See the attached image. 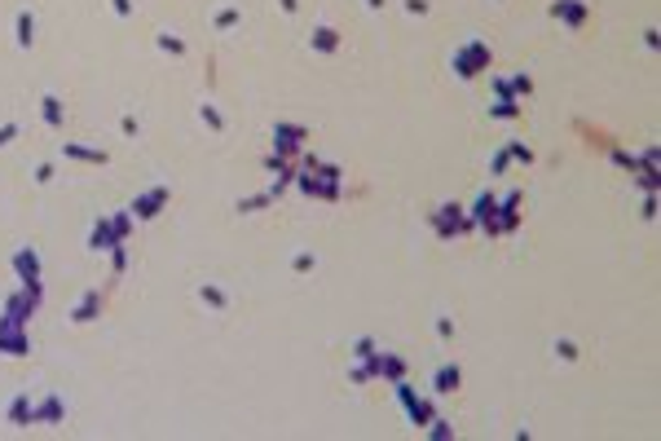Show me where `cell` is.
I'll list each match as a JSON object with an SVG mask.
<instances>
[{
    "instance_id": "obj_4",
    "label": "cell",
    "mask_w": 661,
    "mask_h": 441,
    "mask_svg": "<svg viewBox=\"0 0 661 441\" xmlns=\"http://www.w3.org/2000/svg\"><path fill=\"white\" fill-rule=\"evenodd\" d=\"M119 243H124V238L115 234L111 216H97V220H93V234H89V247H93V251H115Z\"/></svg>"
},
{
    "instance_id": "obj_13",
    "label": "cell",
    "mask_w": 661,
    "mask_h": 441,
    "mask_svg": "<svg viewBox=\"0 0 661 441\" xmlns=\"http://www.w3.org/2000/svg\"><path fill=\"white\" fill-rule=\"evenodd\" d=\"M551 14H555V18H564L569 27H578L582 18H586V9L578 5V0H555V5H551Z\"/></svg>"
},
{
    "instance_id": "obj_23",
    "label": "cell",
    "mask_w": 661,
    "mask_h": 441,
    "mask_svg": "<svg viewBox=\"0 0 661 441\" xmlns=\"http://www.w3.org/2000/svg\"><path fill=\"white\" fill-rule=\"evenodd\" d=\"M49 181H54V163H40L36 168V185H49Z\"/></svg>"
},
{
    "instance_id": "obj_29",
    "label": "cell",
    "mask_w": 661,
    "mask_h": 441,
    "mask_svg": "<svg viewBox=\"0 0 661 441\" xmlns=\"http://www.w3.org/2000/svg\"><path fill=\"white\" fill-rule=\"evenodd\" d=\"M406 14H428V0H406Z\"/></svg>"
},
{
    "instance_id": "obj_24",
    "label": "cell",
    "mask_w": 661,
    "mask_h": 441,
    "mask_svg": "<svg viewBox=\"0 0 661 441\" xmlns=\"http://www.w3.org/2000/svg\"><path fill=\"white\" fill-rule=\"evenodd\" d=\"M18 137V124H0V146H9Z\"/></svg>"
},
{
    "instance_id": "obj_27",
    "label": "cell",
    "mask_w": 661,
    "mask_h": 441,
    "mask_svg": "<svg viewBox=\"0 0 661 441\" xmlns=\"http://www.w3.org/2000/svg\"><path fill=\"white\" fill-rule=\"evenodd\" d=\"M502 168H507V150H498L494 159H489V172H502Z\"/></svg>"
},
{
    "instance_id": "obj_12",
    "label": "cell",
    "mask_w": 661,
    "mask_h": 441,
    "mask_svg": "<svg viewBox=\"0 0 661 441\" xmlns=\"http://www.w3.org/2000/svg\"><path fill=\"white\" fill-rule=\"evenodd\" d=\"M31 411H36V397H31V393H18L14 402H9V419H14L18 428L31 424Z\"/></svg>"
},
{
    "instance_id": "obj_15",
    "label": "cell",
    "mask_w": 661,
    "mask_h": 441,
    "mask_svg": "<svg viewBox=\"0 0 661 441\" xmlns=\"http://www.w3.org/2000/svg\"><path fill=\"white\" fill-rule=\"evenodd\" d=\"M31 31H36V18H31V9H23V14H18V49H31Z\"/></svg>"
},
{
    "instance_id": "obj_6",
    "label": "cell",
    "mask_w": 661,
    "mask_h": 441,
    "mask_svg": "<svg viewBox=\"0 0 661 441\" xmlns=\"http://www.w3.org/2000/svg\"><path fill=\"white\" fill-rule=\"evenodd\" d=\"M102 300H106V291H102V287L84 291V296L71 304V322H93V318H97V309H102Z\"/></svg>"
},
{
    "instance_id": "obj_16",
    "label": "cell",
    "mask_w": 661,
    "mask_h": 441,
    "mask_svg": "<svg viewBox=\"0 0 661 441\" xmlns=\"http://www.w3.org/2000/svg\"><path fill=\"white\" fill-rule=\"evenodd\" d=\"M198 300H203V304H212V309H225V291H220V287H212V282H203V287H198Z\"/></svg>"
},
{
    "instance_id": "obj_9",
    "label": "cell",
    "mask_w": 661,
    "mask_h": 441,
    "mask_svg": "<svg viewBox=\"0 0 661 441\" xmlns=\"http://www.w3.org/2000/svg\"><path fill=\"white\" fill-rule=\"evenodd\" d=\"M375 375H384V380H406V366L402 358H393V353H375Z\"/></svg>"
},
{
    "instance_id": "obj_21",
    "label": "cell",
    "mask_w": 661,
    "mask_h": 441,
    "mask_svg": "<svg viewBox=\"0 0 661 441\" xmlns=\"http://www.w3.org/2000/svg\"><path fill=\"white\" fill-rule=\"evenodd\" d=\"M265 203H274L269 194H251V199H238V212H256V207H265Z\"/></svg>"
},
{
    "instance_id": "obj_19",
    "label": "cell",
    "mask_w": 661,
    "mask_h": 441,
    "mask_svg": "<svg viewBox=\"0 0 661 441\" xmlns=\"http://www.w3.org/2000/svg\"><path fill=\"white\" fill-rule=\"evenodd\" d=\"M551 353L560 362H578V344H573V340H551Z\"/></svg>"
},
{
    "instance_id": "obj_20",
    "label": "cell",
    "mask_w": 661,
    "mask_h": 441,
    "mask_svg": "<svg viewBox=\"0 0 661 441\" xmlns=\"http://www.w3.org/2000/svg\"><path fill=\"white\" fill-rule=\"evenodd\" d=\"M216 31H229V27H238V9H220V14L212 18Z\"/></svg>"
},
{
    "instance_id": "obj_18",
    "label": "cell",
    "mask_w": 661,
    "mask_h": 441,
    "mask_svg": "<svg viewBox=\"0 0 661 441\" xmlns=\"http://www.w3.org/2000/svg\"><path fill=\"white\" fill-rule=\"evenodd\" d=\"M154 45H159V49H163V54H176V58H181V54H185V40H176V36H172V31H159V40H154Z\"/></svg>"
},
{
    "instance_id": "obj_10",
    "label": "cell",
    "mask_w": 661,
    "mask_h": 441,
    "mask_svg": "<svg viewBox=\"0 0 661 441\" xmlns=\"http://www.w3.org/2000/svg\"><path fill=\"white\" fill-rule=\"evenodd\" d=\"M40 115H45V124H49V128H62L67 111H62V98H58V93H45V98H40Z\"/></svg>"
},
{
    "instance_id": "obj_7",
    "label": "cell",
    "mask_w": 661,
    "mask_h": 441,
    "mask_svg": "<svg viewBox=\"0 0 661 441\" xmlns=\"http://www.w3.org/2000/svg\"><path fill=\"white\" fill-rule=\"evenodd\" d=\"M62 415H67L62 397H40L36 411H31V424H62Z\"/></svg>"
},
{
    "instance_id": "obj_26",
    "label": "cell",
    "mask_w": 661,
    "mask_h": 441,
    "mask_svg": "<svg viewBox=\"0 0 661 441\" xmlns=\"http://www.w3.org/2000/svg\"><path fill=\"white\" fill-rule=\"evenodd\" d=\"M111 9H115L119 18H128V14H132V0H111Z\"/></svg>"
},
{
    "instance_id": "obj_2",
    "label": "cell",
    "mask_w": 661,
    "mask_h": 441,
    "mask_svg": "<svg viewBox=\"0 0 661 441\" xmlns=\"http://www.w3.org/2000/svg\"><path fill=\"white\" fill-rule=\"evenodd\" d=\"M485 62H489V49L485 45H480V40H467V45L463 49H459V54H454V71H459V76H476V71H472V67H485Z\"/></svg>"
},
{
    "instance_id": "obj_22",
    "label": "cell",
    "mask_w": 661,
    "mask_h": 441,
    "mask_svg": "<svg viewBox=\"0 0 661 441\" xmlns=\"http://www.w3.org/2000/svg\"><path fill=\"white\" fill-rule=\"evenodd\" d=\"M353 358H375V340H371V335L353 340Z\"/></svg>"
},
{
    "instance_id": "obj_5",
    "label": "cell",
    "mask_w": 661,
    "mask_h": 441,
    "mask_svg": "<svg viewBox=\"0 0 661 441\" xmlns=\"http://www.w3.org/2000/svg\"><path fill=\"white\" fill-rule=\"evenodd\" d=\"M14 269H18V278H23V287H40V256H36V247H18Z\"/></svg>"
},
{
    "instance_id": "obj_17",
    "label": "cell",
    "mask_w": 661,
    "mask_h": 441,
    "mask_svg": "<svg viewBox=\"0 0 661 441\" xmlns=\"http://www.w3.org/2000/svg\"><path fill=\"white\" fill-rule=\"evenodd\" d=\"M198 120H203L212 133H220V128H225V120H220V111L212 106V102H203V106H198Z\"/></svg>"
},
{
    "instance_id": "obj_3",
    "label": "cell",
    "mask_w": 661,
    "mask_h": 441,
    "mask_svg": "<svg viewBox=\"0 0 661 441\" xmlns=\"http://www.w3.org/2000/svg\"><path fill=\"white\" fill-rule=\"evenodd\" d=\"M304 142H309V128H296V124H274V150H278V155H296Z\"/></svg>"
},
{
    "instance_id": "obj_14",
    "label": "cell",
    "mask_w": 661,
    "mask_h": 441,
    "mask_svg": "<svg viewBox=\"0 0 661 441\" xmlns=\"http://www.w3.org/2000/svg\"><path fill=\"white\" fill-rule=\"evenodd\" d=\"M62 155L67 159H84V163H106V150H89V146H76V142L62 146Z\"/></svg>"
},
{
    "instance_id": "obj_8",
    "label": "cell",
    "mask_w": 661,
    "mask_h": 441,
    "mask_svg": "<svg viewBox=\"0 0 661 441\" xmlns=\"http://www.w3.org/2000/svg\"><path fill=\"white\" fill-rule=\"evenodd\" d=\"M459 384H463V371H459V362H445V366L432 375V393H454Z\"/></svg>"
},
{
    "instance_id": "obj_25",
    "label": "cell",
    "mask_w": 661,
    "mask_h": 441,
    "mask_svg": "<svg viewBox=\"0 0 661 441\" xmlns=\"http://www.w3.org/2000/svg\"><path fill=\"white\" fill-rule=\"evenodd\" d=\"M511 89H516V93H533V80H529V76H516V80H511Z\"/></svg>"
},
{
    "instance_id": "obj_1",
    "label": "cell",
    "mask_w": 661,
    "mask_h": 441,
    "mask_svg": "<svg viewBox=\"0 0 661 441\" xmlns=\"http://www.w3.org/2000/svg\"><path fill=\"white\" fill-rule=\"evenodd\" d=\"M163 203H167V185H154V190H146V194H137V199H132V207H128V212H132V220H154Z\"/></svg>"
},
{
    "instance_id": "obj_30",
    "label": "cell",
    "mask_w": 661,
    "mask_h": 441,
    "mask_svg": "<svg viewBox=\"0 0 661 441\" xmlns=\"http://www.w3.org/2000/svg\"><path fill=\"white\" fill-rule=\"evenodd\" d=\"M278 5L287 9V14H296V9H300V0H278Z\"/></svg>"
},
{
    "instance_id": "obj_28",
    "label": "cell",
    "mask_w": 661,
    "mask_h": 441,
    "mask_svg": "<svg viewBox=\"0 0 661 441\" xmlns=\"http://www.w3.org/2000/svg\"><path fill=\"white\" fill-rule=\"evenodd\" d=\"M296 269H300V274H304V269H313V251H300V256H296Z\"/></svg>"
},
{
    "instance_id": "obj_11",
    "label": "cell",
    "mask_w": 661,
    "mask_h": 441,
    "mask_svg": "<svg viewBox=\"0 0 661 441\" xmlns=\"http://www.w3.org/2000/svg\"><path fill=\"white\" fill-rule=\"evenodd\" d=\"M309 45H313V49H322V54H335V49H340V31H335V27H327V23H322V27H313V36H309Z\"/></svg>"
},
{
    "instance_id": "obj_31",
    "label": "cell",
    "mask_w": 661,
    "mask_h": 441,
    "mask_svg": "<svg viewBox=\"0 0 661 441\" xmlns=\"http://www.w3.org/2000/svg\"><path fill=\"white\" fill-rule=\"evenodd\" d=\"M366 5H371V9H380V5H384V0H366Z\"/></svg>"
}]
</instances>
